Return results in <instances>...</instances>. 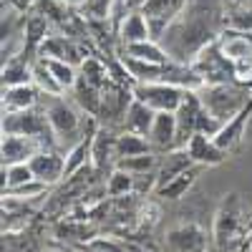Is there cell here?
Wrapping results in <instances>:
<instances>
[{"instance_id": "1", "label": "cell", "mask_w": 252, "mask_h": 252, "mask_svg": "<svg viewBox=\"0 0 252 252\" xmlns=\"http://www.w3.org/2000/svg\"><path fill=\"white\" fill-rule=\"evenodd\" d=\"M199 98H202L204 111L224 124L235 114H240L252 96H247V91L237 89L235 83H204L199 89Z\"/></svg>"}, {"instance_id": "2", "label": "cell", "mask_w": 252, "mask_h": 252, "mask_svg": "<svg viewBox=\"0 0 252 252\" xmlns=\"http://www.w3.org/2000/svg\"><path fill=\"white\" fill-rule=\"evenodd\" d=\"M189 68H192V71L202 78V83H232V81L237 78L232 61H229V58L222 53V48H220V40L207 43V46L192 58Z\"/></svg>"}, {"instance_id": "3", "label": "cell", "mask_w": 252, "mask_h": 252, "mask_svg": "<svg viewBox=\"0 0 252 252\" xmlns=\"http://www.w3.org/2000/svg\"><path fill=\"white\" fill-rule=\"evenodd\" d=\"M245 232V220H242V199L237 192H229L220 209H217V215H215V227H212V237L217 242L220 250H227V247H232L240 235Z\"/></svg>"}, {"instance_id": "4", "label": "cell", "mask_w": 252, "mask_h": 252, "mask_svg": "<svg viewBox=\"0 0 252 252\" xmlns=\"http://www.w3.org/2000/svg\"><path fill=\"white\" fill-rule=\"evenodd\" d=\"M3 134H23V136H33L43 144V149L51 146V139L46 136H56L51 124H48V114H40L35 109H26V111H13V114H3Z\"/></svg>"}, {"instance_id": "5", "label": "cell", "mask_w": 252, "mask_h": 252, "mask_svg": "<svg viewBox=\"0 0 252 252\" xmlns=\"http://www.w3.org/2000/svg\"><path fill=\"white\" fill-rule=\"evenodd\" d=\"M220 48L232 61L237 81H252V33L227 28L220 35Z\"/></svg>"}, {"instance_id": "6", "label": "cell", "mask_w": 252, "mask_h": 252, "mask_svg": "<svg viewBox=\"0 0 252 252\" xmlns=\"http://www.w3.org/2000/svg\"><path fill=\"white\" fill-rule=\"evenodd\" d=\"M184 94L187 89L174 86V83H144V81H139L131 91L134 98L144 101L154 111H172V114H177Z\"/></svg>"}, {"instance_id": "7", "label": "cell", "mask_w": 252, "mask_h": 252, "mask_svg": "<svg viewBox=\"0 0 252 252\" xmlns=\"http://www.w3.org/2000/svg\"><path fill=\"white\" fill-rule=\"evenodd\" d=\"M184 5H187V0H144L141 13L149 20L154 38L164 35V31L172 26V20L182 13Z\"/></svg>"}, {"instance_id": "8", "label": "cell", "mask_w": 252, "mask_h": 252, "mask_svg": "<svg viewBox=\"0 0 252 252\" xmlns=\"http://www.w3.org/2000/svg\"><path fill=\"white\" fill-rule=\"evenodd\" d=\"M152 141L154 149L161 152H174L179 149V126H177V114L172 111H157L154 124H152V131L146 136Z\"/></svg>"}, {"instance_id": "9", "label": "cell", "mask_w": 252, "mask_h": 252, "mask_svg": "<svg viewBox=\"0 0 252 252\" xmlns=\"http://www.w3.org/2000/svg\"><path fill=\"white\" fill-rule=\"evenodd\" d=\"M204 247H207V232L194 222L179 224L166 232V250L169 252H202Z\"/></svg>"}, {"instance_id": "10", "label": "cell", "mask_w": 252, "mask_h": 252, "mask_svg": "<svg viewBox=\"0 0 252 252\" xmlns=\"http://www.w3.org/2000/svg\"><path fill=\"white\" fill-rule=\"evenodd\" d=\"M43 144L33 136H23V134H3V166H10V164H20V161H31Z\"/></svg>"}, {"instance_id": "11", "label": "cell", "mask_w": 252, "mask_h": 252, "mask_svg": "<svg viewBox=\"0 0 252 252\" xmlns=\"http://www.w3.org/2000/svg\"><path fill=\"white\" fill-rule=\"evenodd\" d=\"M31 169H33L38 182L51 187V184H56V182H61L63 177H66V157H61L53 149H40L31 159Z\"/></svg>"}, {"instance_id": "12", "label": "cell", "mask_w": 252, "mask_h": 252, "mask_svg": "<svg viewBox=\"0 0 252 252\" xmlns=\"http://www.w3.org/2000/svg\"><path fill=\"white\" fill-rule=\"evenodd\" d=\"M202 98L194 91H187L179 109H177V126H179V149H184L187 141L197 134V121L202 114Z\"/></svg>"}, {"instance_id": "13", "label": "cell", "mask_w": 252, "mask_h": 252, "mask_svg": "<svg viewBox=\"0 0 252 252\" xmlns=\"http://www.w3.org/2000/svg\"><path fill=\"white\" fill-rule=\"evenodd\" d=\"M48 124H51V129H53V134L61 139V141H73L76 139V134H78V126H81V121H78V114L68 106L66 101H61V98H56L51 106H48Z\"/></svg>"}, {"instance_id": "14", "label": "cell", "mask_w": 252, "mask_h": 252, "mask_svg": "<svg viewBox=\"0 0 252 252\" xmlns=\"http://www.w3.org/2000/svg\"><path fill=\"white\" fill-rule=\"evenodd\" d=\"M184 149H187L189 159H192L194 164H199V166H217L227 159V152L220 149L217 141L209 134H202V131H197L192 139H189Z\"/></svg>"}, {"instance_id": "15", "label": "cell", "mask_w": 252, "mask_h": 252, "mask_svg": "<svg viewBox=\"0 0 252 252\" xmlns=\"http://www.w3.org/2000/svg\"><path fill=\"white\" fill-rule=\"evenodd\" d=\"M250 119H252V98H250V103H247L240 114H235L229 121H224L222 129L212 136V139L217 141L220 149H224V152H232V149H235V146L242 141V136H245V126H247Z\"/></svg>"}, {"instance_id": "16", "label": "cell", "mask_w": 252, "mask_h": 252, "mask_svg": "<svg viewBox=\"0 0 252 252\" xmlns=\"http://www.w3.org/2000/svg\"><path fill=\"white\" fill-rule=\"evenodd\" d=\"M154 116H157V111L152 106H146V103L139 101V98H131L129 109H126V114H124V131H134V134H141V136H149Z\"/></svg>"}, {"instance_id": "17", "label": "cell", "mask_w": 252, "mask_h": 252, "mask_svg": "<svg viewBox=\"0 0 252 252\" xmlns=\"http://www.w3.org/2000/svg\"><path fill=\"white\" fill-rule=\"evenodd\" d=\"M38 94H40V91L33 86V83H23V86H8V89L3 91V114L35 109Z\"/></svg>"}, {"instance_id": "18", "label": "cell", "mask_w": 252, "mask_h": 252, "mask_svg": "<svg viewBox=\"0 0 252 252\" xmlns=\"http://www.w3.org/2000/svg\"><path fill=\"white\" fill-rule=\"evenodd\" d=\"M119 35L124 40V46L129 43H141V40H152L154 33H152V26L146 20L144 13H131L121 20V28H119Z\"/></svg>"}, {"instance_id": "19", "label": "cell", "mask_w": 252, "mask_h": 252, "mask_svg": "<svg viewBox=\"0 0 252 252\" xmlns=\"http://www.w3.org/2000/svg\"><path fill=\"white\" fill-rule=\"evenodd\" d=\"M38 56H40V58H61V61L73 63V66H76L78 61H83V58L78 56V48L71 43V40L61 38V35L46 38L43 43H40V48H38Z\"/></svg>"}, {"instance_id": "20", "label": "cell", "mask_w": 252, "mask_h": 252, "mask_svg": "<svg viewBox=\"0 0 252 252\" xmlns=\"http://www.w3.org/2000/svg\"><path fill=\"white\" fill-rule=\"evenodd\" d=\"M199 172H202V166H199V164H192L189 169H184L182 174H177L172 182H166L164 187H159V189H157L159 197H164V199H182V197L189 192V187L197 182Z\"/></svg>"}, {"instance_id": "21", "label": "cell", "mask_w": 252, "mask_h": 252, "mask_svg": "<svg viewBox=\"0 0 252 252\" xmlns=\"http://www.w3.org/2000/svg\"><path fill=\"white\" fill-rule=\"evenodd\" d=\"M73 96L78 101V106L86 111L89 116H98L101 114V101H103V94L98 86H94V83H89L86 78H81L76 81V86H73Z\"/></svg>"}, {"instance_id": "22", "label": "cell", "mask_w": 252, "mask_h": 252, "mask_svg": "<svg viewBox=\"0 0 252 252\" xmlns=\"http://www.w3.org/2000/svg\"><path fill=\"white\" fill-rule=\"evenodd\" d=\"M152 141L141 136V134H134V131H124L121 136H116V161L119 159H126V157H141V154H152Z\"/></svg>"}, {"instance_id": "23", "label": "cell", "mask_w": 252, "mask_h": 252, "mask_svg": "<svg viewBox=\"0 0 252 252\" xmlns=\"http://www.w3.org/2000/svg\"><path fill=\"white\" fill-rule=\"evenodd\" d=\"M126 58H136L144 63H172V56L166 53L157 40H141V43H129L126 46Z\"/></svg>"}, {"instance_id": "24", "label": "cell", "mask_w": 252, "mask_h": 252, "mask_svg": "<svg viewBox=\"0 0 252 252\" xmlns=\"http://www.w3.org/2000/svg\"><path fill=\"white\" fill-rule=\"evenodd\" d=\"M194 161L189 159V154H187V149H174V152H169V157L164 159V164H161V169H159V179H157V189L159 187H164L166 182H172L177 174H182L184 169H189Z\"/></svg>"}, {"instance_id": "25", "label": "cell", "mask_w": 252, "mask_h": 252, "mask_svg": "<svg viewBox=\"0 0 252 252\" xmlns=\"http://www.w3.org/2000/svg\"><path fill=\"white\" fill-rule=\"evenodd\" d=\"M33 86H35L40 94L51 96V98H61V94L66 91V89H63L61 83L56 81V76L51 73V68H48L40 58H38V63H33Z\"/></svg>"}, {"instance_id": "26", "label": "cell", "mask_w": 252, "mask_h": 252, "mask_svg": "<svg viewBox=\"0 0 252 252\" xmlns=\"http://www.w3.org/2000/svg\"><path fill=\"white\" fill-rule=\"evenodd\" d=\"M91 157H94V164L98 169L106 166L111 159H116V139H111V134H106V131H96Z\"/></svg>"}, {"instance_id": "27", "label": "cell", "mask_w": 252, "mask_h": 252, "mask_svg": "<svg viewBox=\"0 0 252 252\" xmlns=\"http://www.w3.org/2000/svg\"><path fill=\"white\" fill-rule=\"evenodd\" d=\"M23 83H33V66L23 61H8L3 66V86H23Z\"/></svg>"}, {"instance_id": "28", "label": "cell", "mask_w": 252, "mask_h": 252, "mask_svg": "<svg viewBox=\"0 0 252 252\" xmlns=\"http://www.w3.org/2000/svg\"><path fill=\"white\" fill-rule=\"evenodd\" d=\"M40 61H43L46 66L51 68V73L56 76V81L61 83L63 89H73V86H76L78 76H76L73 63H68V61H61V58H40Z\"/></svg>"}, {"instance_id": "29", "label": "cell", "mask_w": 252, "mask_h": 252, "mask_svg": "<svg viewBox=\"0 0 252 252\" xmlns=\"http://www.w3.org/2000/svg\"><path fill=\"white\" fill-rule=\"evenodd\" d=\"M3 189H13V187H20V184H28L35 179L33 169H31V161H20V164H10V166H3Z\"/></svg>"}, {"instance_id": "30", "label": "cell", "mask_w": 252, "mask_h": 252, "mask_svg": "<svg viewBox=\"0 0 252 252\" xmlns=\"http://www.w3.org/2000/svg\"><path fill=\"white\" fill-rule=\"evenodd\" d=\"M134 187H136V174L126 172V169H119V166H116V172L109 177L106 192H109L111 197H124V194L134 192Z\"/></svg>"}, {"instance_id": "31", "label": "cell", "mask_w": 252, "mask_h": 252, "mask_svg": "<svg viewBox=\"0 0 252 252\" xmlns=\"http://www.w3.org/2000/svg\"><path fill=\"white\" fill-rule=\"evenodd\" d=\"M119 169H126V172H131V174H146V172H152L157 169V157L154 154H141V157H126V159H119L116 161Z\"/></svg>"}, {"instance_id": "32", "label": "cell", "mask_w": 252, "mask_h": 252, "mask_svg": "<svg viewBox=\"0 0 252 252\" xmlns=\"http://www.w3.org/2000/svg\"><path fill=\"white\" fill-rule=\"evenodd\" d=\"M46 189H48V187H46L43 182L33 179V182H28V184H20V187H13V189H3V194H5L8 199L26 202V199H33V197H38V194H43Z\"/></svg>"}, {"instance_id": "33", "label": "cell", "mask_w": 252, "mask_h": 252, "mask_svg": "<svg viewBox=\"0 0 252 252\" xmlns=\"http://www.w3.org/2000/svg\"><path fill=\"white\" fill-rule=\"evenodd\" d=\"M81 78H86L89 83L101 89L103 83H106V68L101 66L98 58H83L81 61Z\"/></svg>"}, {"instance_id": "34", "label": "cell", "mask_w": 252, "mask_h": 252, "mask_svg": "<svg viewBox=\"0 0 252 252\" xmlns=\"http://www.w3.org/2000/svg\"><path fill=\"white\" fill-rule=\"evenodd\" d=\"M227 26H229V28H235V31L252 33V3L245 5V8H237V10H229Z\"/></svg>"}, {"instance_id": "35", "label": "cell", "mask_w": 252, "mask_h": 252, "mask_svg": "<svg viewBox=\"0 0 252 252\" xmlns=\"http://www.w3.org/2000/svg\"><path fill=\"white\" fill-rule=\"evenodd\" d=\"M109 5H111V0H89V13L94 18H106L109 15Z\"/></svg>"}, {"instance_id": "36", "label": "cell", "mask_w": 252, "mask_h": 252, "mask_svg": "<svg viewBox=\"0 0 252 252\" xmlns=\"http://www.w3.org/2000/svg\"><path fill=\"white\" fill-rule=\"evenodd\" d=\"M224 3L229 5V10H237V8H245V5H250L252 0H224Z\"/></svg>"}, {"instance_id": "37", "label": "cell", "mask_w": 252, "mask_h": 252, "mask_svg": "<svg viewBox=\"0 0 252 252\" xmlns=\"http://www.w3.org/2000/svg\"><path fill=\"white\" fill-rule=\"evenodd\" d=\"M66 3H68L71 8H86V5H89V0H66Z\"/></svg>"}, {"instance_id": "38", "label": "cell", "mask_w": 252, "mask_h": 252, "mask_svg": "<svg viewBox=\"0 0 252 252\" xmlns=\"http://www.w3.org/2000/svg\"><path fill=\"white\" fill-rule=\"evenodd\" d=\"M247 245H250V247H252V224H250V227H247Z\"/></svg>"}, {"instance_id": "39", "label": "cell", "mask_w": 252, "mask_h": 252, "mask_svg": "<svg viewBox=\"0 0 252 252\" xmlns=\"http://www.w3.org/2000/svg\"><path fill=\"white\" fill-rule=\"evenodd\" d=\"M247 252H252V247H247Z\"/></svg>"}, {"instance_id": "40", "label": "cell", "mask_w": 252, "mask_h": 252, "mask_svg": "<svg viewBox=\"0 0 252 252\" xmlns=\"http://www.w3.org/2000/svg\"><path fill=\"white\" fill-rule=\"evenodd\" d=\"M250 224H252V220H250V222H247V227H250Z\"/></svg>"}]
</instances>
